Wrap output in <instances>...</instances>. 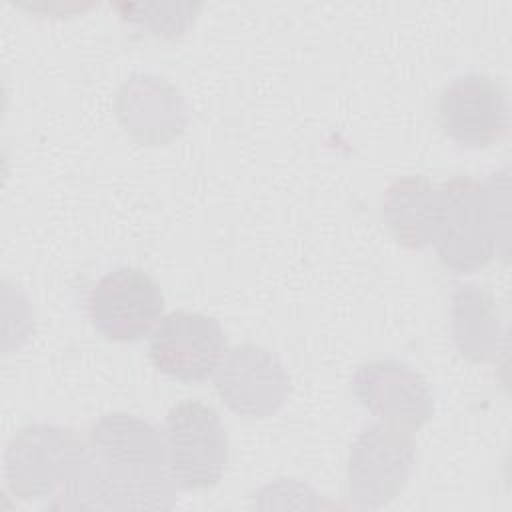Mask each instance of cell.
Masks as SVG:
<instances>
[{
  "label": "cell",
  "instance_id": "cell-1",
  "mask_svg": "<svg viewBox=\"0 0 512 512\" xmlns=\"http://www.w3.org/2000/svg\"><path fill=\"white\" fill-rule=\"evenodd\" d=\"M94 510H166L176 500L164 432L148 420L112 412L88 432Z\"/></svg>",
  "mask_w": 512,
  "mask_h": 512
},
{
  "label": "cell",
  "instance_id": "cell-2",
  "mask_svg": "<svg viewBox=\"0 0 512 512\" xmlns=\"http://www.w3.org/2000/svg\"><path fill=\"white\" fill-rule=\"evenodd\" d=\"M6 488L24 502L60 510H94L88 440L68 426L28 424L4 452Z\"/></svg>",
  "mask_w": 512,
  "mask_h": 512
},
{
  "label": "cell",
  "instance_id": "cell-3",
  "mask_svg": "<svg viewBox=\"0 0 512 512\" xmlns=\"http://www.w3.org/2000/svg\"><path fill=\"white\" fill-rule=\"evenodd\" d=\"M502 192V190H500ZM494 178L486 184L470 174H456L440 184V210L434 248L440 264L456 274L476 272L498 252L506 206L498 208Z\"/></svg>",
  "mask_w": 512,
  "mask_h": 512
},
{
  "label": "cell",
  "instance_id": "cell-4",
  "mask_svg": "<svg viewBox=\"0 0 512 512\" xmlns=\"http://www.w3.org/2000/svg\"><path fill=\"white\" fill-rule=\"evenodd\" d=\"M170 474L178 488H214L228 466L230 442L220 414L200 400L174 404L164 420Z\"/></svg>",
  "mask_w": 512,
  "mask_h": 512
},
{
  "label": "cell",
  "instance_id": "cell-5",
  "mask_svg": "<svg viewBox=\"0 0 512 512\" xmlns=\"http://www.w3.org/2000/svg\"><path fill=\"white\" fill-rule=\"evenodd\" d=\"M416 460L408 430L376 422L352 442L346 460V492L360 510H378L406 486Z\"/></svg>",
  "mask_w": 512,
  "mask_h": 512
},
{
  "label": "cell",
  "instance_id": "cell-6",
  "mask_svg": "<svg viewBox=\"0 0 512 512\" xmlns=\"http://www.w3.org/2000/svg\"><path fill=\"white\" fill-rule=\"evenodd\" d=\"M92 326L112 342H138L164 312L160 284L144 270L122 266L96 280L86 298Z\"/></svg>",
  "mask_w": 512,
  "mask_h": 512
},
{
  "label": "cell",
  "instance_id": "cell-7",
  "mask_svg": "<svg viewBox=\"0 0 512 512\" xmlns=\"http://www.w3.org/2000/svg\"><path fill=\"white\" fill-rule=\"evenodd\" d=\"M226 348V332L216 318L174 310L154 328L148 354L158 372L180 382H202L220 368Z\"/></svg>",
  "mask_w": 512,
  "mask_h": 512
},
{
  "label": "cell",
  "instance_id": "cell-8",
  "mask_svg": "<svg viewBox=\"0 0 512 512\" xmlns=\"http://www.w3.org/2000/svg\"><path fill=\"white\" fill-rule=\"evenodd\" d=\"M436 110L444 134L464 148H488L508 132L506 90L486 74L456 76L440 92Z\"/></svg>",
  "mask_w": 512,
  "mask_h": 512
},
{
  "label": "cell",
  "instance_id": "cell-9",
  "mask_svg": "<svg viewBox=\"0 0 512 512\" xmlns=\"http://www.w3.org/2000/svg\"><path fill=\"white\" fill-rule=\"evenodd\" d=\"M352 390L370 414L402 430H418L434 414V396L426 378L394 358L358 366Z\"/></svg>",
  "mask_w": 512,
  "mask_h": 512
},
{
  "label": "cell",
  "instance_id": "cell-10",
  "mask_svg": "<svg viewBox=\"0 0 512 512\" xmlns=\"http://www.w3.org/2000/svg\"><path fill=\"white\" fill-rule=\"evenodd\" d=\"M216 392L242 418L276 414L290 396V376L280 358L264 346L240 344L218 368Z\"/></svg>",
  "mask_w": 512,
  "mask_h": 512
},
{
  "label": "cell",
  "instance_id": "cell-11",
  "mask_svg": "<svg viewBox=\"0 0 512 512\" xmlns=\"http://www.w3.org/2000/svg\"><path fill=\"white\" fill-rule=\"evenodd\" d=\"M116 116L140 146H162L180 136L188 114L180 90L154 74L130 76L116 94Z\"/></svg>",
  "mask_w": 512,
  "mask_h": 512
},
{
  "label": "cell",
  "instance_id": "cell-12",
  "mask_svg": "<svg viewBox=\"0 0 512 512\" xmlns=\"http://www.w3.org/2000/svg\"><path fill=\"white\" fill-rule=\"evenodd\" d=\"M440 210V186L424 174L400 176L382 194V218L390 234L410 250L434 242Z\"/></svg>",
  "mask_w": 512,
  "mask_h": 512
},
{
  "label": "cell",
  "instance_id": "cell-13",
  "mask_svg": "<svg viewBox=\"0 0 512 512\" xmlns=\"http://www.w3.org/2000/svg\"><path fill=\"white\" fill-rule=\"evenodd\" d=\"M452 336L458 352L470 362H490L502 346L500 310L486 286L462 284L450 304Z\"/></svg>",
  "mask_w": 512,
  "mask_h": 512
}]
</instances>
